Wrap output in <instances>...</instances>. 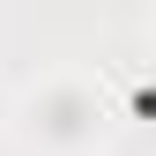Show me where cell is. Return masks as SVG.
<instances>
[]
</instances>
